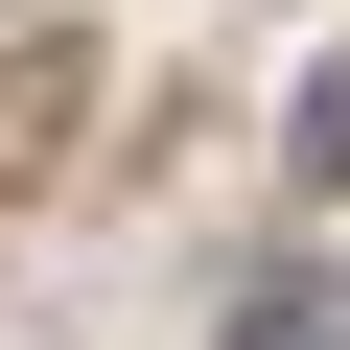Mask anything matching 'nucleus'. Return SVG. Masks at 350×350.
Returning a JSON list of instances; mask_svg holds the SVG:
<instances>
[{
  "instance_id": "f03ea898",
  "label": "nucleus",
  "mask_w": 350,
  "mask_h": 350,
  "mask_svg": "<svg viewBox=\"0 0 350 350\" xmlns=\"http://www.w3.org/2000/svg\"><path fill=\"white\" fill-rule=\"evenodd\" d=\"M304 327H327V304H257V327H234V350H304Z\"/></svg>"
},
{
  "instance_id": "f257e3e1",
  "label": "nucleus",
  "mask_w": 350,
  "mask_h": 350,
  "mask_svg": "<svg viewBox=\"0 0 350 350\" xmlns=\"http://www.w3.org/2000/svg\"><path fill=\"white\" fill-rule=\"evenodd\" d=\"M304 187H350V47L304 70Z\"/></svg>"
}]
</instances>
